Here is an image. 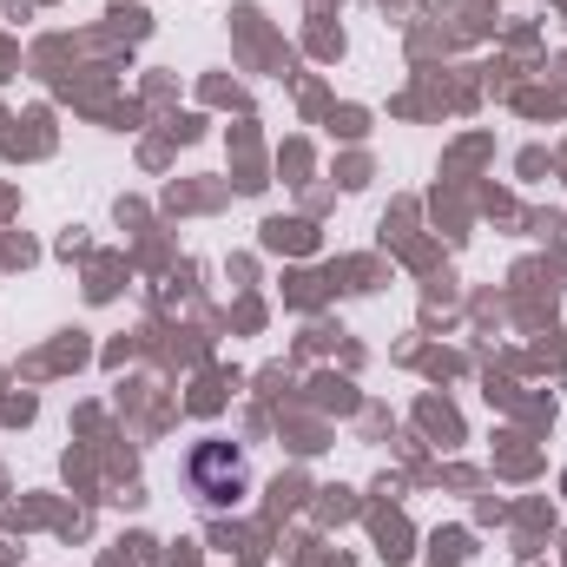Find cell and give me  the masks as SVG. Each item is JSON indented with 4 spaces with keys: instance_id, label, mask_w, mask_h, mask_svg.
Wrapping results in <instances>:
<instances>
[{
    "instance_id": "6da1fadb",
    "label": "cell",
    "mask_w": 567,
    "mask_h": 567,
    "mask_svg": "<svg viewBox=\"0 0 567 567\" xmlns=\"http://www.w3.org/2000/svg\"><path fill=\"white\" fill-rule=\"evenodd\" d=\"M185 475H192V495H198L205 508H231V502L251 488V462H245V449L225 442V435H205V442L185 455Z\"/></svg>"
}]
</instances>
